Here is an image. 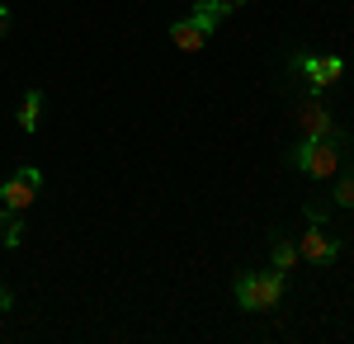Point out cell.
Returning a JSON list of instances; mask_svg holds the SVG:
<instances>
[{
    "instance_id": "1",
    "label": "cell",
    "mask_w": 354,
    "mask_h": 344,
    "mask_svg": "<svg viewBox=\"0 0 354 344\" xmlns=\"http://www.w3.org/2000/svg\"><path fill=\"white\" fill-rule=\"evenodd\" d=\"M340 142L345 137H302L288 151V165H298L312 180H335L340 175Z\"/></svg>"
},
{
    "instance_id": "2",
    "label": "cell",
    "mask_w": 354,
    "mask_h": 344,
    "mask_svg": "<svg viewBox=\"0 0 354 344\" xmlns=\"http://www.w3.org/2000/svg\"><path fill=\"white\" fill-rule=\"evenodd\" d=\"M283 288H288L283 269L241 274V278H236V307H241V312H274V307L283 302Z\"/></svg>"
},
{
    "instance_id": "3",
    "label": "cell",
    "mask_w": 354,
    "mask_h": 344,
    "mask_svg": "<svg viewBox=\"0 0 354 344\" xmlns=\"http://www.w3.org/2000/svg\"><path fill=\"white\" fill-rule=\"evenodd\" d=\"M293 118H298V128L307 137H340V123H335V113L326 108V90H307L302 104L293 108Z\"/></svg>"
},
{
    "instance_id": "4",
    "label": "cell",
    "mask_w": 354,
    "mask_h": 344,
    "mask_svg": "<svg viewBox=\"0 0 354 344\" xmlns=\"http://www.w3.org/2000/svg\"><path fill=\"white\" fill-rule=\"evenodd\" d=\"M38 189H43V170H38V165H19V170L0 184V208L28 212V208H33V198H38Z\"/></svg>"
},
{
    "instance_id": "5",
    "label": "cell",
    "mask_w": 354,
    "mask_h": 344,
    "mask_svg": "<svg viewBox=\"0 0 354 344\" xmlns=\"http://www.w3.org/2000/svg\"><path fill=\"white\" fill-rule=\"evenodd\" d=\"M293 71H302V76L312 80V90H330L335 80L345 76V57H312V52H293V61H288Z\"/></svg>"
},
{
    "instance_id": "6",
    "label": "cell",
    "mask_w": 354,
    "mask_h": 344,
    "mask_svg": "<svg viewBox=\"0 0 354 344\" xmlns=\"http://www.w3.org/2000/svg\"><path fill=\"white\" fill-rule=\"evenodd\" d=\"M335 255H340V240H330L326 231H322V222H312V227L302 231V240H298V260L302 265L326 269V265H335Z\"/></svg>"
},
{
    "instance_id": "7",
    "label": "cell",
    "mask_w": 354,
    "mask_h": 344,
    "mask_svg": "<svg viewBox=\"0 0 354 344\" xmlns=\"http://www.w3.org/2000/svg\"><path fill=\"white\" fill-rule=\"evenodd\" d=\"M170 43H175L180 52H198V48L208 43V33L194 24V19H175V24H170Z\"/></svg>"
},
{
    "instance_id": "8",
    "label": "cell",
    "mask_w": 354,
    "mask_h": 344,
    "mask_svg": "<svg viewBox=\"0 0 354 344\" xmlns=\"http://www.w3.org/2000/svg\"><path fill=\"white\" fill-rule=\"evenodd\" d=\"M227 15H232V5H227V0H198V5H194V24L203 28V33H213V28L222 24V19H227Z\"/></svg>"
},
{
    "instance_id": "9",
    "label": "cell",
    "mask_w": 354,
    "mask_h": 344,
    "mask_svg": "<svg viewBox=\"0 0 354 344\" xmlns=\"http://www.w3.org/2000/svg\"><path fill=\"white\" fill-rule=\"evenodd\" d=\"M0 245H5V250H19V245H24V212L0 208Z\"/></svg>"
},
{
    "instance_id": "10",
    "label": "cell",
    "mask_w": 354,
    "mask_h": 344,
    "mask_svg": "<svg viewBox=\"0 0 354 344\" xmlns=\"http://www.w3.org/2000/svg\"><path fill=\"white\" fill-rule=\"evenodd\" d=\"M38 118H43V95L28 90L24 104H19V128H24V133H38Z\"/></svg>"
},
{
    "instance_id": "11",
    "label": "cell",
    "mask_w": 354,
    "mask_h": 344,
    "mask_svg": "<svg viewBox=\"0 0 354 344\" xmlns=\"http://www.w3.org/2000/svg\"><path fill=\"white\" fill-rule=\"evenodd\" d=\"M270 260H274V269H283V274H288V269L298 265V240L279 236V240L270 245Z\"/></svg>"
},
{
    "instance_id": "12",
    "label": "cell",
    "mask_w": 354,
    "mask_h": 344,
    "mask_svg": "<svg viewBox=\"0 0 354 344\" xmlns=\"http://www.w3.org/2000/svg\"><path fill=\"white\" fill-rule=\"evenodd\" d=\"M330 198H335V208H350L354 212V165H350V170H340V180H335V193H330Z\"/></svg>"
},
{
    "instance_id": "13",
    "label": "cell",
    "mask_w": 354,
    "mask_h": 344,
    "mask_svg": "<svg viewBox=\"0 0 354 344\" xmlns=\"http://www.w3.org/2000/svg\"><path fill=\"white\" fill-rule=\"evenodd\" d=\"M307 222H326V208L322 203H307Z\"/></svg>"
},
{
    "instance_id": "14",
    "label": "cell",
    "mask_w": 354,
    "mask_h": 344,
    "mask_svg": "<svg viewBox=\"0 0 354 344\" xmlns=\"http://www.w3.org/2000/svg\"><path fill=\"white\" fill-rule=\"evenodd\" d=\"M10 307H15V297H10V288H5V283H0V316H5V312H10Z\"/></svg>"
},
{
    "instance_id": "15",
    "label": "cell",
    "mask_w": 354,
    "mask_h": 344,
    "mask_svg": "<svg viewBox=\"0 0 354 344\" xmlns=\"http://www.w3.org/2000/svg\"><path fill=\"white\" fill-rule=\"evenodd\" d=\"M10 33V5H0V38Z\"/></svg>"
},
{
    "instance_id": "16",
    "label": "cell",
    "mask_w": 354,
    "mask_h": 344,
    "mask_svg": "<svg viewBox=\"0 0 354 344\" xmlns=\"http://www.w3.org/2000/svg\"><path fill=\"white\" fill-rule=\"evenodd\" d=\"M227 5H232V10H236V5H245V0H227Z\"/></svg>"
}]
</instances>
